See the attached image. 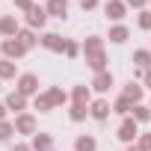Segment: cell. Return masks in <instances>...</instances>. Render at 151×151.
<instances>
[{
  "instance_id": "cell-1",
  "label": "cell",
  "mask_w": 151,
  "mask_h": 151,
  "mask_svg": "<svg viewBox=\"0 0 151 151\" xmlns=\"http://www.w3.org/2000/svg\"><path fill=\"white\" fill-rule=\"evenodd\" d=\"M83 53H86V62H89V65L95 68V74L107 68V53H104V42H101L98 36H89V39H86V45H83Z\"/></svg>"
},
{
  "instance_id": "cell-2",
  "label": "cell",
  "mask_w": 151,
  "mask_h": 151,
  "mask_svg": "<svg viewBox=\"0 0 151 151\" xmlns=\"http://www.w3.org/2000/svg\"><path fill=\"white\" fill-rule=\"evenodd\" d=\"M18 92H21L24 98H27V95H36V92H39V77H36V74H21Z\"/></svg>"
},
{
  "instance_id": "cell-3",
  "label": "cell",
  "mask_w": 151,
  "mask_h": 151,
  "mask_svg": "<svg viewBox=\"0 0 151 151\" xmlns=\"http://www.w3.org/2000/svg\"><path fill=\"white\" fill-rule=\"evenodd\" d=\"M3 53H6V59H18V56L27 53V47L21 45V39H6L3 42Z\"/></svg>"
},
{
  "instance_id": "cell-4",
  "label": "cell",
  "mask_w": 151,
  "mask_h": 151,
  "mask_svg": "<svg viewBox=\"0 0 151 151\" xmlns=\"http://www.w3.org/2000/svg\"><path fill=\"white\" fill-rule=\"evenodd\" d=\"M21 30H18V18L15 15H6V18H0V36H6V39H15Z\"/></svg>"
},
{
  "instance_id": "cell-5",
  "label": "cell",
  "mask_w": 151,
  "mask_h": 151,
  "mask_svg": "<svg viewBox=\"0 0 151 151\" xmlns=\"http://www.w3.org/2000/svg\"><path fill=\"white\" fill-rule=\"evenodd\" d=\"M104 12H107V18H113V21H122V18H124V12H127V3H122V0H107Z\"/></svg>"
},
{
  "instance_id": "cell-6",
  "label": "cell",
  "mask_w": 151,
  "mask_h": 151,
  "mask_svg": "<svg viewBox=\"0 0 151 151\" xmlns=\"http://www.w3.org/2000/svg\"><path fill=\"white\" fill-rule=\"evenodd\" d=\"M45 21H47V9H42V6H33V9L27 12V24H30V30H36V27H45Z\"/></svg>"
},
{
  "instance_id": "cell-7",
  "label": "cell",
  "mask_w": 151,
  "mask_h": 151,
  "mask_svg": "<svg viewBox=\"0 0 151 151\" xmlns=\"http://www.w3.org/2000/svg\"><path fill=\"white\" fill-rule=\"evenodd\" d=\"M15 133H36V119L30 113H21L15 119Z\"/></svg>"
},
{
  "instance_id": "cell-8",
  "label": "cell",
  "mask_w": 151,
  "mask_h": 151,
  "mask_svg": "<svg viewBox=\"0 0 151 151\" xmlns=\"http://www.w3.org/2000/svg\"><path fill=\"white\" fill-rule=\"evenodd\" d=\"M136 133H139V130H136V119H124L122 127H119V139H122V142H133Z\"/></svg>"
},
{
  "instance_id": "cell-9",
  "label": "cell",
  "mask_w": 151,
  "mask_h": 151,
  "mask_svg": "<svg viewBox=\"0 0 151 151\" xmlns=\"http://www.w3.org/2000/svg\"><path fill=\"white\" fill-rule=\"evenodd\" d=\"M39 42H42L47 50H65V45H68V42H65L62 36H56V33H45Z\"/></svg>"
},
{
  "instance_id": "cell-10",
  "label": "cell",
  "mask_w": 151,
  "mask_h": 151,
  "mask_svg": "<svg viewBox=\"0 0 151 151\" xmlns=\"http://www.w3.org/2000/svg\"><path fill=\"white\" fill-rule=\"evenodd\" d=\"M110 86H113V74H110V71H98L95 80H92V89H95V92H107Z\"/></svg>"
},
{
  "instance_id": "cell-11",
  "label": "cell",
  "mask_w": 151,
  "mask_h": 151,
  "mask_svg": "<svg viewBox=\"0 0 151 151\" xmlns=\"http://www.w3.org/2000/svg\"><path fill=\"white\" fill-rule=\"evenodd\" d=\"M89 116L92 119H98V122H104L107 116H110V104L101 98V101H92V107H89Z\"/></svg>"
},
{
  "instance_id": "cell-12",
  "label": "cell",
  "mask_w": 151,
  "mask_h": 151,
  "mask_svg": "<svg viewBox=\"0 0 151 151\" xmlns=\"http://www.w3.org/2000/svg\"><path fill=\"white\" fill-rule=\"evenodd\" d=\"M33 151H50L53 148V139L47 136V133H33V145H30Z\"/></svg>"
},
{
  "instance_id": "cell-13",
  "label": "cell",
  "mask_w": 151,
  "mask_h": 151,
  "mask_svg": "<svg viewBox=\"0 0 151 151\" xmlns=\"http://www.w3.org/2000/svg\"><path fill=\"white\" fill-rule=\"evenodd\" d=\"M27 107V98L21 95V92H12V95H6V110H15V113H21Z\"/></svg>"
},
{
  "instance_id": "cell-14",
  "label": "cell",
  "mask_w": 151,
  "mask_h": 151,
  "mask_svg": "<svg viewBox=\"0 0 151 151\" xmlns=\"http://www.w3.org/2000/svg\"><path fill=\"white\" fill-rule=\"evenodd\" d=\"M47 15L65 18V15H68V3H65V0H50V3H47Z\"/></svg>"
},
{
  "instance_id": "cell-15",
  "label": "cell",
  "mask_w": 151,
  "mask_h": 151,
  "mask_svg": "<svg viewBox=\"0 0 151 151\" xmlns=\"http://www.w3.org/2000/svg\"><path fill=\"white\" fill-rule=\"evenodd\" d=\"M95 148H98L95 136H77V142H74V151H95Z\"/></svg>"
},
{
  "instance_id": "cell-16",
  "label": "cell",
  "mask_w": 151,
  "mask_h": 151,
  "mask_svg": "<svg viewBox=\"0 0 151 151\" xmlns=\"http://www.w3.org/2000/svg\"><path fill=\"white\" fill-rule=\"evenodd\" d=\"M133 62L139 65V71H148L151 68V50H136L133 53Z\"/></svg>"
},
{
  "instance_id": "cell-17",
  "label": "cell",
  "mask_w": 151,
  "mask_h": 151,
  "mask_svg": "<svg viewBox=\"0 0 151 151\" xmlns=\"http://www.w3.org/2000/svg\"><path fill=\"white\" fill-rule=\"evenodd\" d=\"M15 77V59H0V80Z\"/></svg>"
},
{
  "instance_id": "cell-18",
  "label": "cell",
  "mask_w": 151,
  "mask_h": 151,
  "mask_svg": "<svg viewBox=\"0 0 151 151\" xmlns=\"http://www.w3.org/2000/svg\"><path fill=\"white\" fill-rule=\"evenodd\" d=\"M122 95H124V98H130L133 104H139V101H142V86H136V83H127Z\"/></svg>"
},
{
  "instance_id": "cell-19",
  "label": "cell",
  "mask_w": 151,
  "mask_h": 151,
  "mask_svg": "<svg viewBox=\"0 0 151 151\" xmlns=\"http://www.w3.org/2000/svg\"><path fill=\"white\" fill-rule=\"evenodd\" d=\"M133 107H136V104H133L130 98H124V95H122V98H119V101L113 104V110H116V113H122V116H127V113H130Z\"/></svg>"
},
{
  "instance_id": "cell-20",
  "label": "cell",
  "mask_w": 151,
  "mask_h": 151,
  "mask_svg": "<svg viewBox=\"0 0 151 151\" xmlns=\"http://www.w3.org/2000/svg\"><path fill=\"white\" fill-rule=\"evenodd\" d=\"M127 39V27H122V24H116L113 30H110V42H116V45H122Z\"/></svg>"
},
{
  "instance_id": "cell-21",
  "label": "cell",
  "mask_w": 151,
  "mask_h": 151,
  "mask_svg": "<svg viewBox=\"0 0 151 151\" xmlns=\"http://www.w3.org/2000/svg\"><path fill=\"white\" fill-rule=\"evenodd\" d=\"M15 39H21V45H24V47H27V50H30V47H33V45H36V42H39V39H36V33H33V30H21V33H18V36H15Z\"/></svg>"
},
{
  "instance_id": "cell-22",
  "label": "cell",
  "mask_w": 151,
  "mask_h": 151,
  "mask_svg": "<svg viewBox=\"0 0 151 151\" xmlns=\"http://www.w3.org/2000/svg\"><path fill=\"white\" fill-rule=\"evenodd\" d=\"M36 110H39V113L53 110V98H50V95H36Z\"/></svg>"
},
{
  "instance_id": "cell-23",
  "label": "cell",
  "mask_w": 151,
  "mask_h": 151,
  "mask_svg": "<svg viewBox=\"0 0 151 151\" xmlns=\"http://www.w3.org/2000/svg\"><path fill=\"white\" fill-rule=\"evenodd\" d=\"M74 104H89V86H74Z\"/></svg>"
},
{
  "instance_id": "cell-24",
  "label": "cell",
  "mask_w": 151,
  "mask_h": 151,
  "mask_svg": "<svg viewBox=\"0 0 151 151\" xmlns=\"http://www.w3.org/2000/svg\"><path fill=\"white\" fill-rule=\"evenodd\" d=\"M133 119H136V122H148V119H151V107L136 104V107H133Z\"/></svg>"
},
{
  "instance_id": "cell-25",
  "label": "cell",
  "mask_w": 151,
  "mask_h": 151,
  "mask_svg": "<svg viewBox=\"0 0 151 151\" xmlns=\"http://www.w3.org/2000/svg\"><path fill=\"white\" fill-rule=\"evenodd\" d=\"M86 113H89V110H86V104H74V107H71V119H74V122H83V119H86Z\"/></svg>"
},
{
  "instance_id": "cell-26",
  "label": "cell",
  "mask_w": 151,
  "mask_h": 151,
  "mask_svg": "<svg viewBox=\"0 0 151 151\" xmlns=\"http://www.w3.org/2000/svg\"><path fill=\"white\" fill-rule=\"evenodd\" d=\"M12 133H15V124H9V122H0V142H6Z\"/></svg>"
},
{
  "instance_id": "cell-27",
  "label": "cell",
  "mask_w": 151,
  "mask_h": 151,
  "mask_svg": "<svg viewBox=\"0 0 151 151\" xmlns=\"http://www.w3.org/2000/svg\"><path fill=\"white\" fill-rule=\"evenodd\" d=\"M47 95H50V98H53V107H56V104H65V101H68V95H65V92H62V89H56V86H53V89H50V92H47Z\"/></svg>"
},
{
  "instance_id": "cell-28",
  "label": "cell",
  "mask_w": 151,
  "mask_h": 151,
  "mask_svg": "<svg viewBox=\"0 0 151 151\" xmlns=\"http://www.w3.org/2000/svg\"><path fill=\"white\" fill-rule=\"evenodd\" d=\"M139 27L142 30H151V12H139Z\"/></svg>"
},
{
  "instance_id": "cell-29",
  "label": "cell",
  "mask_w": 151,
  "mask_h": 151,
  "mask_svg": "<svg viewBox=\"0 0 151 151\" xmlns=\"http://www.w3.org/2000/svg\"><path fill=\"white\" fill-rule=\"evenodd\" d=\"M77 53H80V47H77V42H68V45H65V56H71V59H74V56H77Z\"/></svg>"
},
{
  "instance_id": "cell-30",
  "label": "cell",
  "mask_w": 151,
  "mask_h": 151,
  "mask_svg": "<svg viewBox=\"0 0 151 151\" xmlns=\"http://www.w3.org/2000/svg\"><path fill=\"white\" fill-rule=\"evenodd\" d=\"M139 148H142V151H151V133H142V139H139Z\"/></svg>"
},
{
  "instance_id": "cell-31",
  "label": "cell",
  "mask_w": 151,
  "mask_h": 151,
  "mask_svg": "<svg viewBox=\"0 0 151 151\" xmlns=\"http://www.w3.org/2000/svg\"><path fill=\"white\" fill-rule=\"evenodd\" d=\"M15 6H18V9H24V12H30L36 3H33V0H15Z\"/></svg>"
},
{
  "instance_id": "cell-32",
  "label": "cell",
  "mask_w": 151,
  "mask_h": 151,
  "mask_svg": "<svg viewBox=\"0 0 151 151\" xmlns=\"http://www.w3.org/2000/svg\"><path fill=\"white\" fill-rule=\"evenodd\" d=\"M98 6V0H80V9L83 12H89V9H95Z\"/></svg>"
},
{
  "instance_id": "cell-33",
  "label": "cell",
  "mask_w": 151,
  "mask_h": 151,
  "mask_svg": "<svg viewBox=\"0 0 151 151\" xmlns=\"http://www.w3.org/2000/svg\"><path fill=\"white\" fill-rule=\"evenodd\" d=\"M124 3H127V6H136V9H142V6H145V0H124Z\"/></svg>"
},
{
  "instance_id": "cell-34",
  "label": "cell",
  "mask_w": 151,
  "mask_h": 151,
  "mask_svg": "<svg viewBox=\"0 0 151 151\" xmlns=\"http://www.w3.org/2000/svg\"><path fill=\"white\" fill-rule=\"evenodd\" d=\"M142 77H145V86H148V89H151V68H148V71H145V74H142Z\"/></svg>"
},
{
  "instance_id": "cell-35",
  "label": "cell",
  "mask_w": 151,
  "mask_h": 151,
  "mask_svg": "<svg viewBox=\"0 0 151 151\" xmlns=\"http://www.w3.org/2000/svg\"><path fill=\"white\" fill-rule=\"evenodd\" d=\"M12 151H33V148H30V145H15Z\"/></svg>"
},
{
  "instance_id": "cell-36",
  "label": "cell",
  "mask_w": 151,
  "mask_h": 151,
  "mask_svg": "<svg viewBox=\"0 0 151 151\" xmlns=\"http://www.w3.org/2000/svg\"><path fill=\"white\" fill-rule=\"evenodd\" d=\"M6 119V104H0V122Z\"/></svg>"
},
{
  "instance_id": "cell-37",
  "label": "cell",
  "mask_w": 151,
  "mask_h": 151,
  "mask_svg": "<svg viewBox=\"0 0 151 151\" xmlns=\"http://www.w3.org/2000/svg\"><path fill=\"white\" fill-rule=\"evenodd\" d=\"M127 151H142V148H139V145H130V148H127Z\"/></svg>"
}]
</instances>
